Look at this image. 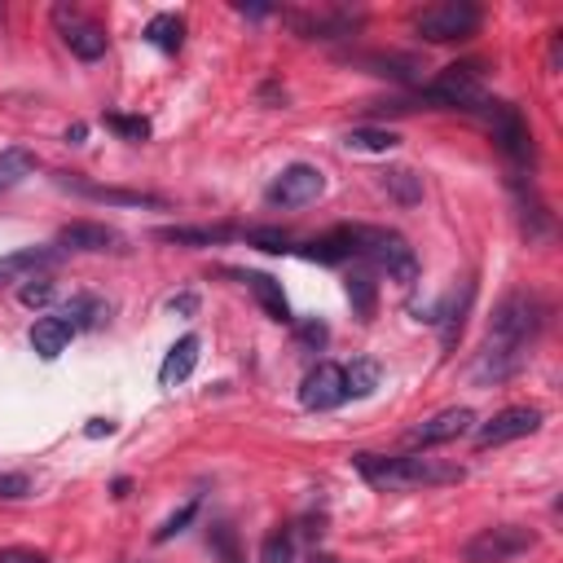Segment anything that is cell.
Listing matches in <instances>:
<instances>
[{
    "instance_id": "9c48e42d",
    "label": "cell",
    "mask_w": 563,
    "mask_h": 563,
    "mask_svg": "<svg viewBox=\"0 0 563 563\" xmlns=\"http://www.w3.org/2000/svg\"><path fill=\"white\" fill-rule=\"evenodd\" d=\"M321 194H327V177H321L312 164H291L269 185V203L273 207H304V203H317Z\"/></svg>"
},
{
    "instance_id": "6da1fadb",
    "label": "cell",
    "mask_w": 563,
    "mask_h": 563,
    "mask_svg": "<svg viewBox=\"0 0 563 563\" xmlns=\"http://www.w3.org/2000/svg\"><path fill=\"white\" fill-rule=\"evenodd\" d=\"M537 331H541V304L528 291L502 295V304L494 308V321H489L485 353H479V361L471 366V379L475 383H502V379L520 374Z\"/></svg>"
},
{
    "instance_id": "d590c367",
    "label": "cell",
    "mask_w": 563,
    "mask_h": 563,
    "mask_svg": "<svg viewBox=\"0 0 563 563\" xmlns=\"http://www.w3.org/2000/svg\"><path fill=\"white\" fill-rule=\"evenodd\" d=\"M85 436H89V440H102V436H115V423H111V419H93V423L85 427Z\"/></svg>"
},
{
    "instance_id": "1f68e13d",
    "label": "cell",
    "mask_w": 563,
    "mask_h": 563,
    "mask_svg": "<svg viewBox=\"0 0 563 563\" xmlns=\"http://www.w3.org/2000/svg\"><path fill=\"white\" fill-rule=\"evenodd\" d=\"M194 515H199V502H185V507H181L177 515H168V520H164V528L154 533V541H172L177 533H185V524H190Z\"/></svg>"
},
{
    "instance_id": "e575fe53",
    "label": "cell",
    "mask_w": 563,
    "mask_h": 563,
    "mask_svg": "<svg viewBox=\"0 0 563 563\" xmlns=\"http://www.w3.org/2000/svg\"><path fill=\"white\" fill-rule=\"evenodd\" d=\"M299 344L321 348V344H327V327H321V321H304V327H299Z\"/></svg>"
},
{
    "instance_id": "8fae6325",
    "label": "cell",
    "mask_w": 563,
    "mask_h": 563,
    "mask_svg": "<svg viewBox=\"0 0 563 563\" xmlns=\"http://www.w3.org/2000/svg\"><path fill=\"white\" fill-rule=\"evenodd\" d=\"M537 427H541V410H533V406H511V410L494 414L485 427L475 432V445H479V449H494V445H507V440H524V436H533Z\"/></svg>"
},
{
    "instance_id": "277c9868",
    "label": "cell",
    "mask_w": 563,
    "mask_h": 563,
    "mask_svg": "<svg viewBox=\"0 0 563 563\" xmlns=\"http://www.w3.org/2000/svg\"><path fill=\"white\" fill-rule=\"evenodd\" d=\"M479 23H485V14H479V5H471V0H440V5H427L414 27L427 44H453V40H471L479 31Z\"/></svg>"
},
{
    "instance_id": "9a60e30c",
    "label": "cell",
    "mask_w": 563,
    "mask_h": 563,
    "mask_svg": "<svg viewBox=\"0 0 563 563\" xmlns=\"http://www.w3.org/2000/svg\"><path fill=\"white\" fill-rule=\"evenodd\" d=\"M154 238L158 243H177V247H216L238 238V229L233 225H172V229H158Z\"/></svg>"
},
{
    "instance_id": "f1b7e54d",
    "label": "cell",
    "mask_w": 563,
    "mask_h": 563,
    "mask_svg": "<svg viewBox=\"0 0 563 563\" xmlns=\"http://www.w3.org/2000/svg\"><path fill=\"white\" fill-rule=\"evenodd\" d=\"M252 247H260V252H273V256H282V252H291V238L282 233V229H247L243 233Z\"/></svg>"
},
{
    "instance_id": "3957f363",
    "label": "cell",
    "mask_w": 563,
    "mask_h": 563,
    "mask_svg": "<svg viewBox=\"0 0 563 563\" xmlns=\"http://www.w3.org/2000/svg\"><path fill=\"white\" fill-rule=\"evenodd\" d=\"M353 247H357L361 260H370L379 273H387V278H396V282H414V278H419V256H414V247H410L400 233H392V229L357 225V229H353Z\"/></svg>"
},
{
    "instance_id": "ffe728a7",
    "label": "cell",
    "mask_w": 563,
    "mask_h": 563,
    "mask_svg": "<svg viewBox=\"0 0 563 563\" xmlns=\"http://www.w3.org/2000/svg\"><path fill=\"white\" fill-rule=\"evenodd\" d=\"M145 40H150L154 49H164V53H177V49L185 44V23H181L177 14H158V18H150Z\"/></svg>"
},
{
    "instance_id": "d6a6232c",
    "label": "cell",
    "mask_w": 563,
    "mask_h": 563,
    "mask_svg": "<svg viewBox=\"0 0 563 563\" xmlns=\"http://www.w3.org/2000/svg\"><path fill=\"white\" fill-rule=\"evenodd\" d=\"M27 494H31V479H27L23 471H10V475H0V498L18 502V498H27Z\"/></svg>"
},
{
    "instance_id": "f546056e",
    "label": "cell",
    "mask_w": 563,
    "mask_h": 563,
    "mask_svg": "<svg viewBox=\"0 0 563 563\" xmlns=\"http://www.w3.org/2000/svg\"><path fill=\"white\" fill-rule=\"evenodd\" d=\"M106 128L119 132L124 141H145L150 137V124L141 115H106Z\"/></svg>"
},
{
    "instance_id": "83f0119b",
    "label": "cell",
    "mask_w": 563,
    "mask_h": 563,
    "mask_svg": "<svg viewBox=\"0 0 563 563\" xmlns=\"http://www.w3.org/2000/svg\"><path fill=\"white\" fill-rule=\"evenodd\" d=\"M260 563H295V537L282 528V533H269L265 546H260Z\"/></svg>"
},
{
    "instance_id": "4dcf8cb0",
    "label": "cell",
    "mask_w": 563,
    "mask_h": 563,
    "mask_svg": "<svg viewBox=\"0 0 563 563\" xmlns=\"http://www.w3.org/2000/svg\"><path fill=\"white\" fill-rule=\"evenodd\" d=\"M18 299H23L27 308H49V304H53V282H49V278H27L23 291H18Z\"/></svg>"
},
{
    "instance_id": "52a82bcc",
    "label": "cell",
    "mask_w": 563,
    "mask_h": 563,
    "mask_svg": "<svg viewBox=\"0 0 563 563\" xmlns=\"http://www.w3.org/2000/svg\"><path fill=\"white\" fill-rule=\"evenodd\" d=\"M427 98H432L436 106L475 111V102H479V62H453V66H445V71L432 79Z\"/></svg>"
},
{
    "instance_id": "e0dca14e",
    "label": "cell",
    "mask_w": 563,
    "mask_h": 563,
    "mask_svg": "<svg viewBox=\"0 0 563 563\" xmlns=\"http://www.w3.org/2000/svg\"><path fill=\"white\" fill-rule=\"evenodd\" d=\"M71 335H75V327H71L66 317H36V327H31V348H36L44 361H53V357L66 353Z\"/></svg>"
},
{
    "instance_id": "ac0fdd59",
    "label": "cell",
    "mask_w": 563,
    "mask_h": 563,
    "mask_svg": "<svg viewBox=\"0 0 563 563\" xmlns=\"http://www.w3.org/2000/svg\"><path fill=\"white\" fill-rule=\"evenodd\" d=\"M299 256H304V260H317V265H340V260L357 256L353 229H335V233H327V238H312V243H308Z\"/></svg>"
},
{
    "instance_id": "ba28073f",
    "label": "cell",
    "mask_w": 563,
    "mask_h": 563,
    "mask_svg": "<svg viewBox=\"0 0 563 563\" xmlns=\"http://www.w3.org/2000/svg\"><path fill=\"white\" fill-rule=\"evenodd\" d=\"M479 106H485V119H489L498 145L515 158V164H528V158H533V132H528L524 115L511 102H485V98H479Z\"/></svg>"
},
{
    "instance_id": "74e56055",
    "label": "cell",
    "mask_w": 563,
    "mask_h": 563,
    "mask_svg": "<svg viewBox=\"0 0 563 563\" xmlns=\"http://www.w3.org/2000/svg\"><path fill=\"white\" fill-rule=\"evenodd\" d=\"M66 141H71V145H79V141H85V124H75V128L66 132Z\"/></svg>"
},
{
    "instance_id": "7a4b0ae2",
    "label": "cell",
    "mask_w": 563,
    "mask_h": 563,
    "mask_svg": "<svg viewBox=\"0 0 563 563\" xmlns=\"http://www.w3.org/2000/svg\"><path fill=\"white\" fill-rule=\"evenodd\" d=\"M353 466L361 471L366 485L374 489H440V485H462V466L458 462H445V458H427V453H396V458H383V453H357Z\"/></svg>"
},
{
    "instance_id": "8d00e7d4",
    "label": "cell",
    "mask_w": 563,
    "mask_h": 563,
    "mask_svg": "<svg viewBox=\"0 0 563 563\" xmlns=\"http://www.w3.org/2000/svg\"><path fill=\"white\" fill-rule=\"evenodd\" d=\"M168 308H172V312H185V317H190V312L199 308V299H194V295H172V299H168Z\"/></svg>"
},
{
    "instance_id": "5bb4252c",
    "label": "cell",
    "mask_w": 563,
    "mask_h": 563,
    "mask_svg": "<svg viewBox=\"0 0 563 563\" xmlns=\"http://www.w3.org/2000/svg\"><path fill=\"white\" fill-rule=\"evenodd\" d=\"M66 190L85 194L93 203H115V207H164V199L154 194H137V190H115V185H98V181H85V177H57Z\"/></svg>"
},
{
    "instance_id": "2e32d148",
    "label": "cell",
    "mask_w": 563,
    "mask_h": 563,
    "mask_svg": "<svg viewBox=\"0 0 563 563\" xmlns=\"http://www.w3.org/2000/svg\"><path fill=\"white\" fill-rule=\"evenodd\" d=\"M199 348H203V340H199V335H181V340L168 348L164 366H158V383H164V387L185 383V379L194 374V366H199Z\"/></svg>"
},
{
    "instance_id": "603a6c76",
    "label": "cell",
    "mask_w": 563,
    "mask_h": 563,
    "mask_svg": "<svg viewBox=\"0 0 563 563\" xmlns=\"http://www.w3.org/2000/svg\"><path fill=\"white\" fill-rule=\"evenodd\" d=\"M102 317H106V304L102 299H93V295H75L71 304H66V321L79 331V327H102Z\"/></svg>"
},
{
    "instance_id": "44dd1931",
    "label": "cell",
    "mask_w": 563,
    "mask_h": 563,
    "mask_svg": "<svg viewBox=\"0 0 563 563\" xmlns=\"http://www.w3.org/2000/svg\"><path fill=\"white\" fill-rule=\"evenodd\" d=\"M344 145H348V150H361V154H392V150L400 145V137H396L392 128H353V132L344 137Z\"/></svg>"
},
{
    "instance_id": "5b68a950",
    "label": "cell",
    "mask_w": 563,
    "mask_h": 563,
    "mask_svg": "<svg viewBox=\"0 0 563 563\" xmlns=\"http://www.w3.org/2000/svg\"><path fill=\"white\" fill-rule=\"evenodd\" d=\"M537 546V533L533 528H520V524H494V528H479L466 546H462V559L466 563H507L515 554H528Z\"/></svg>"
},
{
    "instance_id": "4fadbf2b",
    "label": "cell",
    "mask_w": 563,
    "mask_h": 563,
    "mask_svg": "<svg viewBox=\"0 0 563 563\" xmlns=\"http://www.w3.org/2000/svg\"><path fill=\"white\" fill-rule=\"evenodd\" d=\"M115 243H119V233L111 225H98V220H71L57 229L62 252H111Z\"/></svg>"
},
{
    "instance_id": "7402d4cb",
    "label": "cell",
    "mask_w": 563,
    "mask_h": 563,
    "mask_svg": "<svg viewBox=\"0 0 563 563\" xmlns=\"http://www.w3.org/2000/svg\"><path fill=\"white\" fill-rule=\"evenodd\" d=\"M383 190H387L396 203H406V207H414V203L423 199V185H419V177H414L410 168H387V172H383Z\"/></svg>"
},
{
    "instance_id": "484cf974",
    "label": "cell",
    "mask_w": 563,
    "mask_h": 563,
    "mask_svg": "<svg viewBox=\"0 0 563 563\" xmlns=\"http://www.w3.org/2000/svg\"><path fill=\"white\" fill-rule=\"evenodd\" d=\"M31 172H36V158L27 150H5V154H0V185H18Z\"/></svg>"
},
{
    "instance_id": "d6986e66",
    "label": "cell",
    "mask_w": 563,
    "mask_h": 563,
    "mask_svg": "<svg viewBox=\"0 0 563 563\" xmlns=\"http://www.w3.org/2000/svg\"><path fill=\"white\" fill-rule=\"evenodd\" d=\"M247 286L256 295V304L265 308L269 321H291V308H286V295H282V282L269 278V273H247Z\"/></svg>"
},
{
    "instance_id": "cb8c5ba5",
    "label": "cell",
    "mask_w": 563,
    "mask_h": 563,
    "mask_svg": "<svg viewBox=\"0 0 563 563\" xmlns=\"http://www.w3.org/2000/svg\"><path fill=\"white\" fill-rule=\"evenodd\" d=\"M471 295H475V286H471V282H462V299H453V308H449V321H445V353H453V348H458V340H462V327H466V308H471Z\"/></svg>"
},
{
    "instance_id": "30bf717a",
    "label": "cell",
    "mask_w": 563,
    "mask_h": 563,
    "mask_svg": "<svg viewBox=\"0 0 563 563\" xmlns=\"http://www.w3.org/2000/svg\"><path fill=\"white\" fill-rule=\"evenodd\" d=\"M299 400H304V410H335V406H344L348 400V379H344V366H335V361H321L308 379H304V387H299Z\"/></svg>"
},
{
    "instance_id": "8992f818",
    "label": "cell",
    "mask_w": 563,
    "mask_h": 563,
    "mask_svg": "<svg viewBox=\"0 0 563 563\" xmlns=\"http://www.w3.org/2000/svg\"><path fill=\"white\" fill-rule=\"evenodd\" d=\"M53 23H57V31H62V44H66L79 62H98V57L106 53V27H102L98 18L57 5V10H53Z\"/></svg>"
},
{
    "instance_id": "7c38bea8",
    "label": "cell",
    "mask_w": 563,
    "mask_h": 563,
    "mask_svg": "<svg viewBox=\"0 0 563 563\" xmlns=\"http://www.w3.org/2000/svg\"><path fill=\"white\" fill-rule=\"evenodd\" d=\"M471 427H475V414H471L466 406H449V410L423 419V423L410 432V440L423 445V449H427V445H449V440H462Z\"/></svg>"
},
{
    "instance_id": "4316f807",
    "label": "cell",
    "mask_w": 563,
    "mask_h": 563,
    "mask_svg": "<svg viewBox=\"0 0 563 563\" xmlns=\"http://www.w3.org/2000/svg\"><path fill=\"white\" fill-rule=\"evenodd\" d=\"M344 379H348V396H370L379 387V366L361 357V361L344 366Z\"/></svg>"
},
{
    "instance_id": "d4e9b609",
    "label": "cell",
    "mask_w": 563,
    "mask_h": 563,
    "mask_svg": "<svg viewBox=\"0 0 563 563\" xmlns=\"http://www.w3.org/2000/svg\"><path fill=\"white\" fill-rule=\"evenodd\" d=\"M348 299H353L357 317H361V321H370V317H374V299H379L374 278H370V273H353V278H348Z\"/></svg>"
},
{
    "instance_id": "836d02e7",
    "label": "cell",
    "mask_w": 563,
    "mask_h": 563,
    "mask_svg": "<svg viewBox=\"0 0 563 563\" xmlns=\"http://www.w3.org/2000/svg\"><path fill=\"white\" fill-rule=\"evenodd\" d=\"M0 563H49V554L31 550V546H10V550H0Z\"/></svg>"
}]
</instances>
